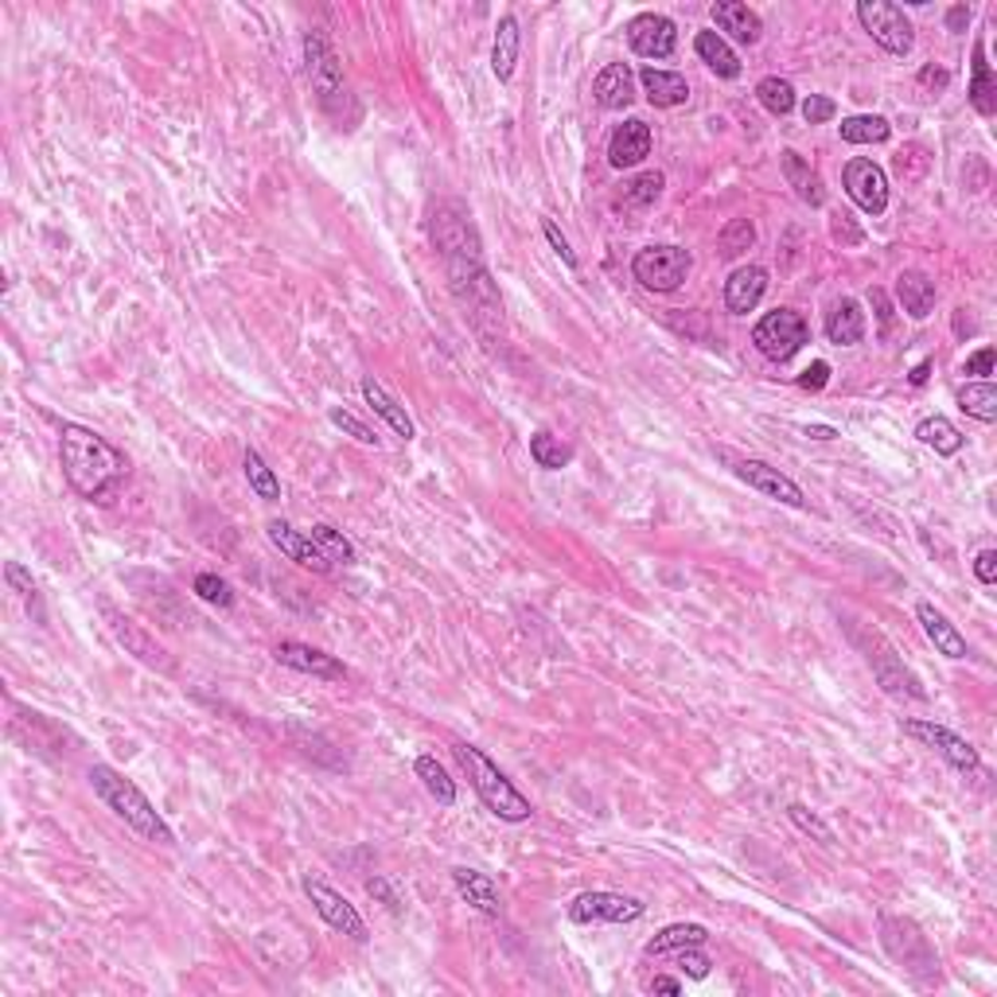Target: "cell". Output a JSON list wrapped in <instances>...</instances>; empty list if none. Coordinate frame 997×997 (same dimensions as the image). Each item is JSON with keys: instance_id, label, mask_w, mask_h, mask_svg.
<instances>
[{"instance_id": "13", "label": "cell", "mask_w": 997, "mask_h": 997, "mask_svg": "<svg viewBox=\"0 0 997 997\" xmlns=\"http://www.w3.org/2000/svg\"><path fill=\"white\" fill-rule=\"evenodd\" d=\"M627 43H632L635 55H644V59H671L674 47H678V28H674V20L662 16V12H639V16L627 24Z\"/></svg>"}, {"instance_id": "33", "label": "cell", "mask_w": 997, "mask_h": 997, "mask_svg": "<svg viewBox=\"0 0 997 997\" xmlns=\"http://www.w3.org/2000/svg\"><path fill=\"white\" fill-rule=\"evenodd\" d=\"M970 105L982 113V117H994L997 113V86L994 75H989V63H986V47L974 43V75H970Z\"/></svg>"}, {"instance_id": "5", "label": "cell", "mask_w": 997, "mask_h": 997, "mask_svg": "<svg viewBox=\"0 0 997 997\" xmlns=\"http://www.w3.org/2000/svg\"><path fill=\"white\" fill-rule=\"evenodd\" d=\"M752 344H756V351L764 354V359H772V363H787L795 351H802V347L811 344V324H807L795 308H775V312H768V316L752 327Z\"/></svg>"}, {"instance_id": "54", "label": "cell", "mask_w": 997, "mask_h": 997, "mask_svg": "<svg viewBox=\"0 0 997 997\" xmlns=\"http://www.w3.org/2000/svg\"><path fill=\"white\" fill-rule=\"evenodd\" d=\"M947 83H951V75H947L943 66H923L920 71V86H935V90H943Z\"/></svg>"}, {"instance_id": "10", "label": "cell", "mask_w": 997, "mask_h": 997, "mask_svg": "<svg viewBox=\"0 0 997 997\" xmlns=\"http://www.w3.org/2000/svg\"><path fill=\"white\" fill-rule=\"evenodd\" d=\"M842 184H846V196L865 211V215H885L888 207V176L881 164L865 157H853L842 172Z\"/></svg>"}, {"instance_id": "53", "label": "cell", "mask_w": 997, "mask_h": 997, "mask_svg": "<svg viewBox=\"0 0 997 997\" xmlns=\"http://www.w3.org/2000/svg\"><path fill=\"white\" fill-rule=\"evenodd\" d=\"M974 577H979L982 585H994L997 581V550H982L979 558H974Z\"/></svg>"}, {"instance_id": "2", "label": "cell", "mask_w": 997, "mask_h": 997, "mask_svg": "<svg viewBox=\"0 0 997 997\" xmlns=\"http://www.w3.org/2000/svg\"><path fill=\"white\" fill-rule=\"evenodd\" d=\"M90 787H94V795H98V799H102L105 807L125 822V826L137 830L140 838L160 842V846H176V834H172L169 822L157 814V807L149 802V795L140 792L133 780H125L122 772H113L110 764H94L90 768Z\"/></svg>"}, {"instance_id": "41", "label": "cell", "mask_w": 997, "mask_h": 997, "mask_svg": "<svg viewBox=\"0 0 997 997\" xmlns=\"http://www.w3.org/2000/svg\"><path fill=\"white\" fill-rule=\"evenodd\" d=\"M308 538L316 541V546H320V553H324L327 561H339V565H354V561H359V553H354V546H351V541H347L344 534L336 531V526H327V522H316V526H312V534H308Z\"/></svg>"}, {"instance_id": "19", "label": "cell", "mask_w": 997, "mask_h": 997, "mask_svg": "<svg viewBox=\"0 0 997 997\" xmlns=\"http://www.w3.org/2000/svg\"><path fill=\"white\" fill-rule=\"evenodd\" d=\"M647 157H651V125L639 122V117L624 122L608 140V164L612 169H635Z\"/></svg>"}, {"instance_id": "37", "label": "cell", "mask_w": 997, "mask_h": 997, "mask_svg": "<svg viewBox=\"0 0 997 997\" xmlns=\"http://www.w3.org/2000/svg\"><path fill=\"white\" fill-rule=\"evenodd\" d=\"M242 472H246V479H250V491L258 495V499H265V503H277V499H281V479L273 476V468L265 464V460H261L253 448H246Z\"/></svg>"}, {"instance_id": "1", "label": "cell", "mask_w": 997, "mask_h": 997, "mask_svg": "<svg viewBox=\"0 0 997 997\" xmlns=\"http://www.w3.org/2000/svg\"><path fill=\"white\" fill-rule=\"evenodd\" d=\"M59 460L66 484L90 503H110L125 484V457L86 425H63L59 433Z\"/></svg>"}, {"instance_id": "44", "label": "cell", "mask_w": 997, "mask_h": 997, "mask_svg": "<svg viewBox=\"0 0 997 997\" xmlns=\"http://www.w3.org/2000/svg\"><path fill=\"white\" fill-rule=\"evenodd\" d=\"M196 597L207 600V605H215V608H230L234 605L230 585H226L223 577H215V573H199V577H196Z\"/></svg>"}, {"instance_id": "20", "label": "cell", "mask_w": 997, "mask_h": 997, "mask_svg": "<svg viewBox=\"0 0 997 997\" xmlns=\"http://www.w3.org/2000/svg\"><path fill=\"white\" fill-rule=\"evenodd\" d=\"M768 292V270L764 265H740L725 281V304L733 316H748Z\"/></svg>"}, {"instance_id": "24", "label": "cell", "mask_w": 997, "mask_h": 997, "mask_svg": "<svg viewBox=\"0 0 997 997\" xmlns=\"http://www.w3.org/2000/svg\"><path fill=\"white\" fill-rule=\"evenodd\" d=\"M709 16H713V24H718L728 39H737V43H748V47H752L756 39H760V32H764L760 16H756L748 4H740V0H718V4L709 9Z\"/></svg>"}, {"instance_id": "40", "label": "cell", "mask_w": 997, "mask_h": 997, "mask_svg": "<svg viewBox=\"0 0 997 997\" xmlns=\"http://www.w3.org/2000/svg\"><path fill=\"white\" fill-rule=\"evenodd\" d=\"M756 98H760V105H764L772 117H787V113L795 110V86L787 83V78H780V75L760 78V86H756Z\"/></svg>"}, {"instance_id": "3", "label": "cell", "mask_w": 997, "mask_h": 997, "mask_svg": "<svg viewBox=\"0 0 997 997\" xmlns=\"http://www.w3.org/2000/svg\"><path fill=\"white\" fill-rule=\"evenodd\" d=\"M304 59H308V78H312V90H316V102L324 105V113L332 122H339V129H351L354 117H359V105L351 98V86L344 78V66H339L336 51L324 39V32H308L304 36Z\"/></svg>"}, {"instance_id": "22", "label": "cell", "mask_w": 997, "mask_h": 997, "mask_svg": "<svg viewBox=\"0 0 997 997\" xmlns=\"http://www.w3.org/2000/svg\"><path fill=\"white\" fill-rule=\"evenodd\" d=\"M915 620L923 624V635L935 644V651L947 655V659H967V639H962V632L939 612V608L920 600V605H915Z\"/></svg>"}, {"instance_id": "11", "label": "cell", "mask_w": 997, "mask_h": 997, "mask_svg": "<svg viewBox=\"0 0 997 997\" xmlns=\"http://www.w3.org/2000/svg\"><path fill=\"white\" fill-rule=\"evenodd\" d=\"M644 915V905L624 893H581L569 905L573 923H635Z\"/></svg>"}, {"instance_id": "27", "label": "cell", "mask_w": 997, "mask_h": 997, "mask_svg": "<svg viewBox=\"0 0 997 997\" xmlns=\"http://www.w3.org/2000/svg\"><path fill=\"white\" fill-rule=\"evenodd\" d=\"M935 297H939V292H935V281L927 277V273L905 270L900 277H896V300H900V308H905L912 320L932 316Z\"/></svg>"}, {"instance_id": "55", "label": "cell", "mask_w": 997, "mask_h": 997, "mask_svg": "<svg viewBox=\"0 0 997 997\" xmlns=\"http://www.w3.org/2000/svg\"><path fill=\"white\" fill-rule=\"evenodd\" d=\"M366 893H371V896H378V900H383V905L398 908V896H394V893H390V885H386L383 876H374V881H366Z\"/></svg>"}, {"instance_id": "49", "label": "cell", "mask_w": 997, "mask_h": 997, "mask_svg": "<svg viewBox=\"0 0 997 997\" xmlns=\"http://www.w3.org/2000/svg\"><path fill=\"white\" fill-rule=\"evenodd\" d=\"M674 955H678V959H674V962H678V970H682V974H690V979H706L709 967H713V962H709L706 955L698 951V947H682V951H674Z\"/></svg>"}, {"instance_id": "43", "label": "cell", "mask_w": 997, "mask_h": 997, "mask_svg": "<svg viewBox=\"0 0 997 997\" xmlns=\"http://www.w3.org/2000/svg\"><path fill=\"white\" fill-rule=\"evenodd\" d=\"M787 819H792L795 826L802 830V834H811V838H819L822 846H830V842H834V830H830L826 822H822L814 811H807L802 802H792V807H787Z\"/></svg>"}, {"instance_id": "17", "label": "cell", "mask_w": 997, "mask_h": 997, "mask_svg": "<svg viewBox=\"0 0 997 997\" xmlns=\"http://www.w3.org/2000/svg\"><path fill=\"white\" fill-rule=\"evenodd\" d=\"M273 659H277L281 666H292V671L312 674V678H324V682L347 678V666L336 659V655H324V651H316V647L297 644V639H281V644L273 647Z\"/></svg>"}, {"instance_id": "31", "label": "cell", "mask_w": 997, "mask_h": 997, "mask_svg": "<svg viewBox=\"0 0 997 997\" xmlns=\"http://www.w3.org/2000/svg\"><path fill=\"white\" fill-rule=\"evenodd\" d=\"M783 176H787V184L795 187V196H799L802 203L822 207V199H826V191H822V176L795 149L783 152Z\"/></svg>"}, {"instance_id": "29", "label": "cell", "mask_w": 997, "mask_h": 997, "mask_svg": "<svg viewBox=\"0 0 997 997\" xmlns=\"http://www.w3.org/2000/svg\"><path fill=\"white\" fill-rule=\"evenodd\" d=\"M694 51H698V59L709 66V71H713V75H721V78H737L740 75L737 51L728 47V39L721 36V32H698Z\"/></svg>"}, {"instance_id": "9", "label": "cell", "mask_w": 997, "mask_h": 997, "mask_svg": "<svg viewBox=\"0 0 997 997\" xmlns=\"http://www.w3.org/2000/svg\"><path fill=\"white\" fill-rule=\"evenodd\" d=\"M905 733L920 740V745L935 748V752H939L955 772H962V775L982 772L979 748L970 745V740H962L959 733H951L947 725H935V721H905Z\"/></svg>"}, {"instance_id": "52", "label": "cell", "mask_w": 997, "mask_h": 997, "mask_svg": "<svg viewBox=\"0 0 997 997\" xmlns=\"http://www.w3.org/2000/svg\"><path fill=\"white\" fill-rule=\"evenodd\" d=\"M826 383H830V363H822V359H814V363L799 374V386H802V390H822Z\"/></svg>"}, {"instance_id": "4", "label": "cell", "mask_w": 997, "mask_h": 997, "mask_svg": "<svg viewBox=\"0 0 997 997\" xmlns=\"http://www.w3.org/2000/svg\"><path fill=\"white\" fill-rule=\"evenodd\" d=\"M452 752H457L460 768L468 772V783L476 787V795L484 799V807L495 814V819H503V822H526L531 819L534 814L531 799H526V795H522L519 787H514V783L507 780V775L499 772V768H495L476 745H457Z\"/></svg>"}, {"instance_id": "18", "label": "cell", "mask_w": 997, "mask_h": 997, "mask_svg": "<svg viewBox=\"0 0 997 997\" xmlns=\"http://www.w3.org/2000/svg\"><path fill=\"white\" fill-rule=\"evenodd\" d=\"M265 534H270V541L277 546L281 553L289 561H297L300 569H312V573H332V561L320 553V546L308 534H300V531H292L289 522H281V519H273V522H265Z\"/></svg>"}, {"instance_id": "16", "label": "cell", "mask_w": 997, "mask_h": 997, "mask_svg": "<svg viewBox=\"0 0 997 997\" xmlns=\"http://www.w3.org/2000/svg\"><path fill=\"white\" fill-rule=\"evenodd\" d=\"M865 659H869V666H873L876 682H881V686H885V690L893 694V698H905V694H908V698H915V701L927 698V694L920 690V682H915V674L908 671L905 662L896 659L893 647H888L885 639H881V632H873V647H869Z\"/></svg>"}, {"instance_id": "25", "label": "cell", "mask_w": 997, "mask_h": 997, "mask_svg": "<svg viewBox=\"0 0 997 997\" xmlns=\"http://www.w3.org/2000/svg\"><path fill=\"white\" fill-rule=\"evenodd\" d=\"M826 339L838 347H853L865 339V312L853 297H842L826 312Z\"/></svg>"}, {"instance_id": "15", "label": "cell", "mask_w": 997, "mask_h": 997, "mask_svg": "<svg viewBox=\"0 0 997 997\" xmlns=\"http://www.w3.org/2000/svg\"><path fill=\"white\" fill-rule=\"evenodd\" d=\"M733 472H737V479H745L752 491L768 495V499H775V503H787V507L807 503L802 487L795 484L792 476H783L780 468L764 464V460H733Z\"/></svg>"}, {"instance_id": "46", "label": "cell", "mask_w": 997, "mask_h": 997, "mask_svg": "<svg viewBox=\"0 0 997 997\" xmlns=\"http://www.w3.org/2000/svg\"><path fill=\"white\" fill-rule=\"evenodd\" d=\"M659 191H662V172H644V176L627 187V203L647 207V203H655V199H659Z\"/></svg>"}, {"instance_id": "26", "label": "cell", "mask_w": 997, "mask_h": 997, "mask_svg": "<svg viewBox=\"0 0 997 997\" xmlns=\"http://www.w3.org/2000/svg\"><path fill=\"white\" fill-rule=\"evenodd\" d=\"M593 98L605 110H627L635 102V75L627 63H608L593 83Z\"/></svg>"}, {"instance_id": "38", "label": "cell", "mask_w": 997, "mask_h": 997, "mask_svg": "<svg viewBox=\"0 0 997 997\" xmlns=\"http://www.w3.org/2000/svg\"><path fill=\"white\" fill-rule=\"evenodd\" d=\"M418 775H421V783H425V792L433 795V799L440 802V807H452L457 802V783L448 780V772L445 768L437 764V756H418Z\"/></svg>"}, {"instance_id": "34", "label": "cell", "mask_w": 997, "mask_h": 997, "mask_svg": "<svg viewBox=\"0 0 997 997\" xmlns=\"http://www.w3.org/2000/svg\"><path fill=\"white\" fill-rule=\"evenodd\" d=\"M706 939H709V932L701 923H671V927H662V932L647 943V955L659 959V955H674V951H682V947H701Z\"/></svg>"}, {"instance_id": "58", "label": "cell", "mask_w": 997, "mask_h": 997, "mask_svg": "<svg viewBox=\"0 0 997 997\" xmlns=\"http://www.w3.org/2000/svg\"><path fill=\"white\" fill-rule=\"evenodd\" d=\"M873 304H876V316H881V324H893V312H888V300H885V292L881 289H873Z\"/></svg>"}, {"instance_id": "14", "label": "cell", "mask_w": 997, "mask_h": 997, "mask_svg": "<svg viewBox=\"0 0 997 997\" xmlns=\"http://www.w3.org/2000/svg\"><path fill=\"white\" fill-rule=\"evenodd\" d=\"M102 615H105V627L113 632V639L125 647L129 655H137L145 666H157V671H172V659H169V651L152 639L145 627L137 624V620H129V615H122L117 608H110V605H102Z\"/></svg>"}, {"instance_id": "39", "label": "cell", "mask_w": 997, "mask_h": 997, "mask_svg": "<svg viewBox=\"0 0 997 997\" xmlns=\"http://www.w3.org/2000/svg\"><path fill=\"white\" fill-rule=\"evenodd\" d=\"M531 460L538 468H546V472H558V468H565L569 460H573V448H569L561 437H553V433L541 429L531 437Z\"/></svg>"}, {"instance_id": "23", "label": "cell", "mask_w": 997, "mask_h": 997, "mask_svg": "<svg viewBox=\"0 0 997 997\" xmlns=\"http://www.w3.org/2000/svg\"><path fill=\"white\" fill-rule=\"evenodd\" d=\"M639 83H644L647 102L655 110H674V105L690 102V83L678 75V71H659V66H644L639 71Z\"/></svg>"}, {"instance_id": "32", "label": "cell", "mask_w": 997, "mask_h": 997, "mask_svg": "<svg viewBox=\"0 0 997 997\" xmlns=\"http://www.w3.org/2000/svg\"><path fill=\"white\" fill-rule=\"evenodd\" d=\"M915 440L927 448H935L939 457H955L962 448V433L955 421H947L943 413H935V418H923L920 425H915Z\"/></svg>"}, {"instance_id": "36", "label": "cell", "mask_w": 997, "mask_h": 997, "mask_svg": "<svg viewBox=\"0 0 997 997\" xmlns=\"http://www.w3.org/2000/svg\"><path fill=\"white\" fill-rule=\"evenodd\" d=\"M959 406L962 413H970L982 425H994L997 421V386L994 383H967L959 390Z\"/></svg>"}, {"instance_id": "50", "label": "cell", "mask_w": 997, "mask_h": 997, "mask_svg": "<svg viewBox=\"0 0 997 997\" xmlns=\"http://www.w3.org/2000/svg\"><path fill=\"white\" fill-rule=\"evenodd\" d=\"M541 230H546V242H550V246H553V253H558V258H561V261H565L569 270H577V253L569 250V242H565V234H561V230H558V223H553V219H546V223H541Z\"/></svg>"}, {"instance_id": "21", "label": "cell", "mask_w": 997, "mask_h": 997, "mask_svg": "<svg viewBox=\"0 0 997 997\" xmlns=\"http://www.w3.org/2000/svg\"><path fill=\"white\" fill-rule=\"evenodd\" d=\"M452 885H457V893L464 896L476 912H484L487 920H499V915H503V896H499V888H495V881L487 873L460 865V869H452Z\"/></svg>"}, {"instance_id": "42", "label": "cell", "mask_w": 997, "mask_h": 997, "mask_svg": "<svg viewBox=\"0 0 997 997\" xmlns=\"http://www.w3.org/2000/svg\"><path fill=\"white\" fill-rule=\"evenodd\" d=\"M752 242H756V226L748 223V219H733L718 238V246H721L725 258H737V253H745Z\"/></svg>"}, {"instance_id": "8", "label": "cell", "mask_w": 997, "mask_h": 997, "mask_svg": "<svg viewBox=\"0 0 997 997\" xmlns=\"http://www.w3.org/2000/svg\"><path fill=\"white\" fill-rule=\"evenodd\" d=\"M858 20H861V28L873 36V43L885 47L888 55H896V59L912 55L915 28H912V20L905 16L900 4H888V0H861Z\"/></svg>"}, {"instance_id": "59", "label": "cell", "mask_w": 997, "mask_h": 997, "mask_svg": "<svg viewBox=\"0 0 997 997\" xmlns=\"http://www.w3.org/2000/svg\"><path fill=\"white\" fill-rule=\"evenodd\" d=\"M927 374H932V359H923V363L915 366L912 374H908V383H912V386H923V383H927Z\"/></svg>"}, {"instance_id": "6", "label": "cell", "mask_w": 997, "mask_h": 997, "mask_svg": "<svg viewBox=\"0 0 997 997\" xmlns=\"http://www.w3.org/2000/svg\"><path fill=\"white\" fill-rule=\"evenodd\" d=\"M433 246L440 250V258H484V242H479V230L472 223V211L457 199H445L433 211Z\"/></svg>"}, {"instance_id": "12", "label": "cell", "mask_w": 997, "mask_h": 997, "mask_svg": "<svg viewBox=\"0 0 997 997\" xmlns=\"http://www.w3.org/2000/svg\"><path fill=\"white\" fill-rule=\"evenodd\" d=\"M304 893H308V900L316 905L320 920H324L327 927H332V932L347 935V939H354V943H363V939H366V923H363V915L354 912V905H347V896H339L336 888H327L324 881H312V876L304 881Z\"/></svg>"}, {"instance_id": "60", "label": "cell", "mask_w": 997, "mask_h": 997, "mask_svg": "<svg viewBox=\"0 0 997 997\" xmlns=\"http://www.w3.org/2000/svg\"><path fill=\"white\" fill-rule=\"evenodd\" d=\"M802 433H807V437H811V440H834V437H838V433L830 429V425H807V429H802Z\"/></svg>"}, {"instance_id": "7", "label": "cell", "mask_w": 997, "mask_h": 997, "mask_svg": "<svg viewBox=\"0 0 997 997\" xmlns=\"http://www.w3.org/2000/svg\"><path fill=\"white\" fill-rule=\"evenodd\" d=\"M690 250H682V246H647L632 258V277L647 292H674L690 277Z\"/></svg>"}, {"instance_id": "56", "label": "cell", "mask_w": 997, "mask_h": 997, "mask_svg": "<svg viewBox=\"0 0 997 997\" xmlns=\"http://www.w3.org/2000/svg\"><path fill=\"white\" fill-rule=\"evenodd\" d=\"M967 24H970V9H967V4H955V9L947 12V28H951V32H962Z\"/></svg>"}, {"instance_id": "48", "label": "cell", "mask_w": 997, "mask_h": 997, "mask_svg": "<svg viewBox=\"0 0 997 997\" xmlns=\"http://www.w3.org/2000/svg\"><path fill=\"white\" fill-rule=\"evenodd\" d=\"M834 113H838V105L830 102V98H822V94H811V98L802 102V117H807V125H826V122H834Z\"/></svg>"}, {"instance_id": "45", "label": "cell", "mask_w": 997, "mask_h": 997, "mask_svg": "<svg viewBox=\"0 0 997 997\" xmlns=\"http://www.w3.org/2000/svg\"><path fill=\"white\" fill-rule=\"evenodd\" d=\"M327 421H332L336 429H344L347 437H354V440H359V445H378V433H374L371 425H366V421H359V418H354V413H347V410H332V413H327Z\"/></svg>"}, {"instance_id": "51", "label": "cell", "mask_w": 997, "mask_h": 997, "mask_svg": "<svg viewBox=\"0 0 997 997\" xmlns=\"http://www.w3.org/2000/svg\"><path fill=\"white\" fill-rule=\"evenodd\" d=\"M994 363H997L994 347H982V351H974V354L967 359V374H974V378L989 383V374H994Z\"/></svg>"}, {"instance_id": "30", "label": "cell", "mask_w": 997, "mask_h": 997, "mask_svg": "<svg viewBox=\"0 0 997 997\" xmlns=\"http://www.w3.org/2000/svg\"><path fill=\"white\" fill-rule=\"evenodd\" d=\"M519 47H522V32H519V20L503 16L499 28H495V43H491V71L499 83L514 75V63H519Z\"/></svg>"}, {"instance_id": "35", "label": "cell", "mask_w": 997, "mask_h": 997, "mask_svg": "<svg viewBox=\"0 0 997 997\" xmlns=\"http://www.w3.org/2000/svg\"><path fill=\"white\" fill-rule=\"evenodd\" d=\"M842 140H849V145H885L888 137H893V125H888V117H881V113H858V117H846V122L838 125Z\"/></svg>"}, {"instance_id": "28", "label": "cell", "mask_w": 997, "mask_h": 997, "mask_svg": "<svg viewBox=\"0 0 997 997\" xmlns=\"http://www.w3.org/2000/svg\"><path fill=\"white\" fill-rule=\"evenodd\" d=\"M363 398H366V406H371V410L378 413V418H383L386 425H390V429L398 433L401 440H413V433H418V429H413L410 413L401 410L398 401H394L390 394H386V386L378 383V378H371V374L363 378Z\"/></svg>"}, {"instance_id": "57", "label": "cell", "mask_w": 997, "mask_h": 997, "mask_svg": "<svg viewBox=\"0 0 997 997\" xmlns=\"http://www.w3.org/2000/svg\"><path fill=\"white\" fill-rule=\"evenodd\" d=\"M655 994H682V982L678 979H666V974H659V979L651 982Z\"/></svg>"}, {"instance_id": "47", "label": "cell", "mask_w": 997, "mask_h": 997, "mask_svg": "<svg viewBox=\"0 0 997 997\" xmlns=\"http://www.w3.org/2000/svg\"><path fill=\"white\" fill-rule=\"evenodd\" d=\"M4 581L12 585V593H20V597L28 600V608L36 605V581H32V573L20 565V561H9V565H4Z\"/></svg>"}]
</instances>
